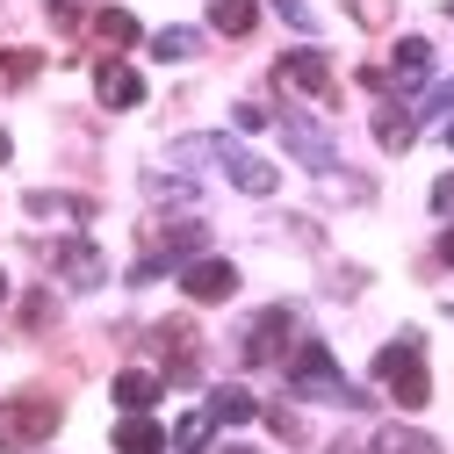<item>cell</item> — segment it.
<instances>
[{"instance_id":"cell-1","label":"cell","mask_w":454,"mask_h":454,"mask_svg":"<svg viewBox=\"0 0 454 454\" xmlns=\"http://www.w3.org/2000/svg\"><path fill=\"white\" fill-rule=\"evenodd\" d=\"M375 382L396 396L404 411H426V396H433V375H426V347L404 332V339H389V347L375 354Z\"/></svg>"},{"instance_id":"cell-2","label":"cell","mask_w":454,"mask_h":454,"mask_svg":"<svg viewBox=\"0 0 454 454\" xmlns=\"http://www.w3.org/2000/svg\"><path fill=\"white\" fill-rule=\"evenodd\" d=\"M59 433V396H8L0 404V447L8 454H22V447H36V440H51Z\"/></svg>"},{"instance_id":"cell-3","label":"cell","mask_w":454,"mask_h":454,"mask_svg":"<svg viewBox=\"0 0 454 454\" xmlns=\"http://www.w3.org/2000/svg\"><path fill=\"white\" fill-rule=\"evenodd\" d=\"M289 382L303 389V396H332V404H361V389H347L339 382V368H332V347H296V361H289Z\"/></svg>"},{"instance_id":"cell-4","label":"cell","mask_w":454,"mask_h":454,"mask_svg":"<svg viewBox=\"0 0 454 454\" xmlns=\"http://www.w3.org/2000/svg\"><path fill=\"white\" fill-rule=\"evenodd\" d=\"M43 260L59 267V281H73V289H101V253L87 239H59V246H43Z\"/></svg>"},{"instance_id":"cell-5","label":"cell","mask_w":454,"mask_h":454,"mask_svg":"<svg viewBox=\"0 0 454 454\" xmlns=\"http://www.w3.org/2000/svg\"><path fill=\"white\" fill-rule=\"evenodd\" d=\"M181 289L195 303H223V296H239V267L231 260H188L181 267Z\"/></svg>"},{"instance_id":"cell-6","label":"cell","mask_w":454,"mask_h":454,"mask_svg":"<svg viewBox=\"0 0 454 454\" xmlns=\"http://www.w3.org/2000/svg\"><path fill=\"white\" fill-rule=\"evenodd\" d=\"M289 332H296V317H289V310H260V317H253V332H246V361H253V368L281 361V354H289Z\"/></svg>"},{"instance_id":"cell-7","label":"cell","mask_w":454,"mask_h":454,"mask_svg":"<svg viewBox=\"0 0 454 454\" xmlns=\"http://www.w3.org/2000/svg\"><path fill=\"white\" fill-rule=\"evenodd\" d=\"M209 152L223 159V174H231V181H239L246 195H274V166H267V159H253V152H239L231 137H209Z\"/></svg>"},{"instance_id":"cell-8","label":"cell","mask_w":454,"mask_h":454,"mask_svg":"<svg viewBox=\"0 0 454 454\" xmlns=\"http://www.w3.org/2000/svg\"><path fill=\"white\" fill-rule=\"evenodd\" d=\"M274 80H281V87H296V94H317V101L332 94V66H325V51H289V59L274 66Z\"/></svg>"},{"instance_id":"cell-9","label":"cell","mask_w":454,"mask_h":454,"mask_svg":"<svg viewBox=\"0 0 454 454\" xmlns=\"http://www.w3.org/2000/svg\"><path fill=\"white\" fill-rule=\"evenodd\" d=\"M94 94H101V108H137V101H145V80H137V66H123V59H101V66H94Z\"/></svg>"},{"instance_id":"cell-10","label":"cell","mask_w":454,"mask_h":454,"mask_svg":"<svg viewBox=\"0 0 454 454\" xmlns=\"http://www.w3.org/2000/svg\"><path fill=\"white\" fill-rule=\"evenodd\" d=\"M426 73H433V43H426V36H404V43H396V59H389V73H382V80H389L396 94H411V87H419Z\"/></svg>"},{"instance_id":"cell-11","label":"cell","mask_w":454,"mask_h":454,"mask_svg":"<svg viewBox=\"0 0 454 454\" xmlns=\"http://www.w3.org/2000/svg\"><path fill=\"white\" fill-rule=\"evenodd\" d=\"M159 347H166V375L174 382H195V332L174 317V325H159Z\"/></svg>"},{"instance_id":"cell-12","label":"cell","mask_w":454,"mask_h":454,"mask_svg":"<svg viewBox=\"0 0 454 454\" xmlns=\"http://www.w3.org/2000/svg\"><path fill=\"white\" fill-rule=\"evenodd\" d=\"M159 389H166L159 375H145V368H123V375H116V404H123V411H152V404H159Z\"/></svg>"},{"instance_id":"cell-13","label":"cell","mask_w":454,"mask_h":454,"mask_svg":"<svg viewBox=\"0 0 454 454\" xmlns=\"http://www.w3.org/2000/svg\"><path fill=\"white\" fill-rule=\"evenodd\" d=\"M253 22H260V0H209V29H223V36H253Z\"/></svg>"},{"instance_id":"cell-14","label":"cell","mask_w":454,"mask_h":454,"mask_svg":"<svg viewBox=\"0 0 454 454\" xmlns=\"http://www.w3.org/2000/svg\"><path fill=\"white\" fill-rule=\"evenodd\" d=\"M368 454H440V440L433 433H411V426H382L368 440Z\"/></svg>"},{"instance_id":"cell-15","label":"cell","mask_w":454,"mask_h":454,"mask_svg":"<svg viewBox=\"0 0 454 454\" xmlns=\"http://www.w3.org/2000/svg\"><path fill=\"white\" fill-rule=\"evenodd\" d=\"M246 419H260L253 389H209V426H246Z\"/></svg>"},{"instance_id":"cell-16","label":"cell","mask_w":454,"mask_h":454,"mask_svg":"<svg viewBox=\"0 0 454 454\" xmlns=\"http://www.w3.org/2000/svg\"><path fill=\"white\" fill-rule=\"evenodd\" d=\"M116 447H123V454H159V447H166V433H159L145 411H130V419L116 426Z\"/></svg>"},{"instance_id":"cell-17","label":"cell","mask_w":454,"mask_h":454,"mask_svg":"<svg viewBox=\"0 0 454 454\" xmlns=\"http://www.w3.org/2000/svg\"><path fill=\"white\" fill-rule=\"evenodd\" d=\"M94 36H101L108 51H123V43H137V15H123V8H101V15H94Z\"/></svg>"},{"instance_id":"cell-18","label":"cell","mask_w":454,"mask_h":454,"mask_svg":"<svg viewBox=\"0 0 454 454\" xmlns=\"http://www.w3.org/2000/svg\"><path fill=\"white\" fill-rule=\"evenodd\" d=\"M289 152H296L303 166H332V145H325L310 123H296V116H289Z\"/></svg>"},{"instance_id":"cell-19","label":"cell","mask_w":454,"mask_h":454,"mask_svg":"<svg viewBox=\"0 0 454 454\" xmlns=\"http://www.w3.org/2000/svg\"><path fill=\"white\" fill-rule=\"evenodd\" d=\"M36 73H43L36 51H0V87H22V80H36Z\"/></svg>"},{"instance_id":"cell-20","label":"cell","mask_w":454,"mask_h":454,"mask_svg":"<svg viewBox=\"0 0 454 454\" xmlns=\"http://www.w3.org/2000/svg\"><path fill=\"white\" fill-rule=\"evenodd\" d=\"M375 137H382V152H404V145H411V116H404V108H382V116H375Z\"/></svg>"},{"instance_id":"cell-21","label":"cell","mask_w":454,"mask_h":454,"mask_svg":"<svg viewBox=\"0 0 454 454\" xmlns=\"http://www.w3.org/2000/svg\"><path fill=\"white\" fill-rule=\"evenodd\" d=\"M195 51V29H159L152 36V59H188Z\"/></svg>"},{"instance_id":"cell-22","label":"cell","mask_w":454,"mask_h":454,"mask_svg":"<svg viewBox=\"0 0 454 454\" xmlns=\"http://www.w3.org/2000/svg\"><path fill=\"white\" fill-rule=\"evenodd\" d=\"M209 433H216V426H209V411H195V419H181V433H174V447H188V454H202V447H209Z\"/></svg>"},{"instance_id":"cell-23","label":"cell","mask_w":454,"mask_h":454,"mask_svg":"<svg viewBox=\"0 0 454 454\" xmlns=\"http://www.w3.org/2000/svg\"><path fill=\"white\" fill-rule=\"evenodd\" d=\"M51 22H59V29H80V22H87V0H51Z\"/></svg>"},{"instance_id":"cell-24","label":"cell","mask_w":454,"mask_h":454,"mask_svg":"<svg viewBox=\"0 0 454 454\" xmlns=\"http://www.w3.org/2000/svg\"><path fill=\"white\" fill-rule=\"evenodd\" d=\"M347 8H354L368 29H382V22H389V0H347Z\"/></svg>"},{"instance_id":"cell-25","label":"cell","mask_w":454,"mask_h":454,"mask_svg":"<svg viewBox=\"0 0 454 454\" xmlns=\"http://www.w3.org/2000/svg\"><path fill=\"white\" fill-rule=\"evenodd\" d=\"M22 317H29V325H51V296L29 289V296H22Z\"/></svg>"},{"instance_id":"cell-26","label":"cell","mask_w":454,"mask_h":454,"mask_svg":"<svg viewBox=\"0 0 454 454\" xmlns=\"http://www.w3.org/2000/svg\"><path fill=\"white\" fill-rule=\"evenodd\" d=\"M440 108H454V80H447V87H433V94H426V116H440Z\"/></svg>"},{"instance_id":"cell-27","label":"cell","mask_w":454,"mask_h":454,"mask_svg":"<svg viewBox=\"0 0 454 454\" xmlns=\"http://www.w3.org/2000/svg\"><path fill=\"white\" fill-rule=\"evenodd\" d=\"M274 8H281V15H289L296 29H310V8H303V0H274Z\"/></svg>"},{"instance_id":"cell-28","label":"cell","mask_w":454,"mask_h":454,"mask_svg":"<svg viewBox=\"0 0 454 454\" xmlns=\"http://www.w3.org/2000/svg\"><path fill=\"white\" fill-rule=\"evenodd\" d=\"M433 209H454V174H447V181H433Z\"/></svg>"},{"instance_id":"cell-29","label":"cell","mask_w":454,"mask_h":454,"mask_svg":"<svg viewBox=\"0 0 454 454\" xmlns=\"http://www.w3.org/2000/svg\"><path fill=\"white\" fill-rule=\"evenodd\" d=\"M440 260H447V267H454V231H447V239H440Z\"/></svg>"},{"instance_id":"cell-30","label":"cell","mask_w":454,"mask_h":454,"mask_svg":"<svg viewBox=\"0 0 454 454\" xmlns=\"http://www.w3.org/2000/svg\"><path fill=\"white\" fill-rule=\"evenodd\" d=\"M8 152H15V145H8V130H0V159H8Z\"/></svg>"},{"instance_id":"cell-31","label":"cell","mask_w":454,"mask_h":454,"mask_svg":"<svg viewBox=\"0 0 454 454\" xmlns=\"http://www.w3.org/2000/svg\"><path fill=\"white\" fill-rule=\"evenodd\" d=\"M0 303H8V274H0Z\"/></svg>"},{"instance_id":"cell-32","label":"cell","mask_w":454,"mask_h":454,"mask_svg":"<svg viewBox=\"0 0 454 454\" xmlns=\"http://www.w3.org/2000/svg\"><path fill=\"white\" fill-rule=\"evenodd\" d=\"M223 454H253V447H223Z\"/></svg>"},{"instance_id":"cell-33","label":"cell","mask_w":454,"mask_h":454,"mask_svg":"<svg viewBox=\"0 0 454 454\" xmlns=\"http://www.w3.org/2000/svg\"><path fill=\"white\" fill-rule=\"evenodd\" d=\"M447 145H454V123H447Z\"/></svg>"}]
</instances>
